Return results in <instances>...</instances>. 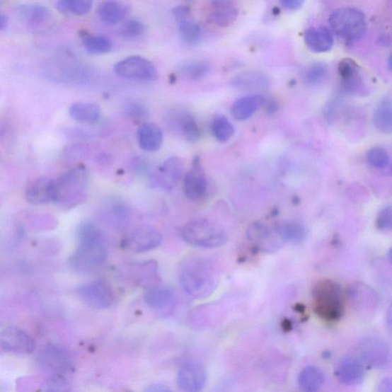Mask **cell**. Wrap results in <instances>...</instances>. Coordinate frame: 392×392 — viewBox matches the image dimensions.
Masks as SVG:
<instances>
[{
    "mask_svg": "<svg viewBox=\"0 0 392 392\" xmlns=\"http://www.w3.org/2000/svg\"><path fill=\"white\" fill-rule=\"evenodd\" d=\"M79 246L69 259L73 272L91 275L105 265L108 253L105 236L89 222L81 224L77 229Z\"/></svg>",
    "mask_w": 392,
    "mask_h": 392,
    "instance_id": "obj_1",
    "label": "cell"
},
{
    "mask_svg": "<svg viewBox=\"0 0 392 392\" xmlns=\"http://www.w3.org/2000/svg\"><path fill=\"white\" fill-rule=\"evenodd\" d=\"M178 276L183 291L198 300L211 296L218 286L216 270L207 258L193 257L183 260Z\"/></svg>",
    "mask_w": 392,
    "mask_h": 392,
    "instance_id": "obj_2",
    "label": "cell"
},
{
    "mask_svg": "<svg viewBox=\"0 0 392 392\" xmlns=\"http://www.w3.org/2000/svg\"><path fill=\"white\" fill-rule=\"evenodd\" d=\"M88 174L86 167L77 166L52 180V202L69 210L81 204L87 197Z\"/></svg>",
    "mask_w": 392,
    "mask_h": 392,
    "instance_id": "obj_3",
    "label": "cell"
},
{
    "mask_svg": "<svg viewBox=\"0 0 392 392\" xmlns=\"http://www.w3.org/2000/svg\"><path fill=\"white\" fill-rule=\"evenodd\" d=\"M312 295L315 312L321 318L326 321L341 318L344 311L343 293L338 282L323 279L314 285Z\"/></svg>",
    "mask_w": 392,
    "mask_h": 392,
    "instance_id": "obj_4",
    "label": "cell"
},
{
    "mask_svg": "<svg viewBox=\"0 0 392 392\" xmlns=\"http://www.w3.org/2000/svg\"><path fill=\"white\" fill-rule=\"evenodd\" d=\"M181 237L194 247L208 249L225 246L228 241L225 230L219 224L204 219L186 223L182 228Z\"/></svg>",
    "mask_w": 392,
    "mask_h": 392,
    "instance_id": "obj_5",
    "label": "cell"
},
{
    "mask_svg": "<svg viewBox=\"0 0 392 392\" xmlns=\"http://www.w3.org/2000/svg\"><path fill=\"white\" fill-rule=\"evenodd\" d=\"M329 24L335 35L348 42L360 40L367 30L365 15L352 6L335 9L330 16Z\"/></svg>",
    "mask_w": 392,
    "mask_h": 392,
    "instance_id": "obj_6",
    "label": "cell"
},
{
    "mask_svg": "<svg viewBox=\"0 0 392 392\" xmlns=\"http://www.w3.org/2000/svg\"><path fill=\"white\" fill-rule=\"evenodd\" d=\"M115 72L121 79L155 81L158 79V71L155 65L142 56L134 55L118 62L115 67Z\"/></svg>",
    "mask_w": 392,
    "mask_h": 392,
    "instance_id": "obj_7",
    "label": "cell"
},
{
    "mask_svg": "<svg viewBox=\"0 0 392 392\" xmlns=\"http://www.w3.org/2000/svg\"><path fill=\"white\" fill-rule=\"evenodd\" d=\"M165 122L176 136L189 142H197L201 137L200 127L194 115L182 108L169 110L165 116Z\"/></svg>",
    "mask_w": 392,
    "mask_h": 392,
    "instance_id": "obj_8",
    "label": "cell"
},
{
    "mask_svg": "<svg viewBox=\"0 0 392 392\" xmlns=\"http://www.w3.org/2000/svg\"><path fill=\"white\" fill-rule=\"evenodd\" d=\"M76 293L82 302L98 310L108 309L115 300L113 289L102 279L80 285Z\"/></svg>",
    "mask_w": 392,
    "mask_h": 392,
    "instance_id": "obj_9",
    "label": "cell"
},
{
    "mask_svg": "<svg viewBox=\"0 0 392 392\" xmlns=\"http://www.w3.org/2000/svg\"><path fill=\"white\" fill-rule=\"evenodd\" d=\"M162 236L156 229L142 226L130 231L122 241L121 246L136 254L145 253L160 246Z\"/></svg>",
    "mask_w": 392,
    "mask_h": 392,
    "instance_id": "obj_10",
    "label": "cell"
},
{
    "mask_svg": "<svg viewBox=\"0 0 392 392\" xmlns=\"http://www.w3.org/2000/svg\"><path fill=\"white\" fill-rule=\"evenodd\" d=\"M341 87L345 94L365 97L368 88L358 64L351 59H342L338 65Z\"/></svg>",
    "mask_w": 392,
    "mask_h": 392,
    "instance_id": "obj_11",
    "label": "cell"
},
{
    "mask_svg": "<svg viewBox=\"0 0 392 392\" xmlns=\"http://www.w3.org/2000/svg\"><path fill=\"white\" fill-rule=\"evenodd\" d=\"M185 164L178 156H172L158 168L151 175L153 183L161 189L170 191L173 190L185 175Z\"/></svg>",
    "mask_w": 392,
    "mask_h": 392,
    "instance_id": "obj_12",
    "label": "cell"
},
{
    "mask_svg": "<svg viewBox=\"0 0 392 392\" xmlns=\"http://www.w3.org/2000/svg\"><path fill=\"white\" fill-rule=\"evenodd\" d=\"M0 347L6 352L25 356L33 353L36 345L24 331L8 328L0 333Z\"/></svg>",
    "mask_w": 392,
    "mask_h": 392,
    "instance_id": "obj_13",
    "label": "cell"
},
{
    "mask_svg": "<svg viewBox=\"0 0 392 392\" xmlns=\"http://www.w3.org/2000/svg\"><path fill=\"white\" fill-rule=\"evenodd\" d=\"M183 190L189 200H202L208 190V180L202 170L200 158H194L191 170L183 176Z\"/></svg>",
    "mask_w": 392,
    "mask_h": 392,
    "instance_id": "obj_14",
    "label": "cell"
},
{
    "mask_svg": "<svg viewBox=\"0 0 392 392\" xmlns=\"http://www.w3.org/2000/svg\"><path fill=\"white\" fill-rule=\"evenodd\" d=\"M248 238L259 250L272 253L283 246V241L277 235L275 228L272 229L263 223H254L249 227Z\"/></svg>",
    "mask_w": 392,
    "mask_h": 392,
    "instance_id": "obj_15",
    "label": "cell"
},
{
    "mask_svg": "<svg viewBox=\"0 0 392 392\" xmlns=\"http://www.w3.org/2000/svg\"><path fill=\"white\" fill-rule=\"evenodd\" d=\"M172 13L178 24L183 40L191 45L198 43L202 38V33L200 25L194 20L190 6H175Z\"/></svg>",
    "mask_w": 392,
    "mask_h": 392,
    "instance_id": "obj_16",
    "label": "cell"
},
{
    "mask_svg": "<svg viewBox=\"0 0 392 392\" xmlns=\"http://www.w3.org/2000/svg\"><path fill=\"white\" fill-rule=\"evenodd\" d=\"M207 375L197 362L185 363L179 371L177 382L184 392H200L204 387Z\"/></svg>",
    "mask_w": 392,
    "mask_h": 392,
    "instance_id": "obj_17",
    "label": "cell"
},
{
    "mask_svg": "<svg viewBox=\"0 0 392 392\" xmlns=\"http://www.w3.org/2000/svg\"><path fill=\"white\" fill-rule=\"evenodd\" d=\"M16 13L24 23L35 30L42 29L50 22L52 18L50 9L40 4H25L18 6Z\"/></svg>",
    "mask_w": 392,
    "mask_h": 392,
    "instance_id": "obj_18",
    "label": "cell"
},
{
    "mask_svg": "<svg viewBox=\"0 0 392 392\" xmlns=\"http://www.w3.org/2000/svg\"><path fill=\"white\" fill-rule=\"evenodd\" d=\"M360 357L368 365L380 367L387 363L389 349L385 342L377 339H368L361 344Z\"/></svg>",
    "mask_w": 392,
    "mask_h": 392,
    "instance_id": "obj_19",
    "label": "cell"
},
{
    "mask_svg": "<svg viewBox=\"0 0 392 392\" xmlns=\"http://www.w3.org/2000/svg\"><path fill=\"white\" fill-rule=\"evenodd\" d=\"M308 48L315 53H323L332 50L334 38L331 31L326 27H312L304 36Z\"/></svg>",
    "mask_w": 392,
    "mask_h": 392,
    "instance_id": "obj_20",
    "label": "cell"
},
{
    "mask_svg": "<svg viewBox=\"0 0 392 392\" xmlns=\"http://www.w3.org/2000/svg\"><path fill=\"white\" fill-rule=\"evenodd\" d=\"M337 376L345 385H357L360 384L365 376V369L359 360L351 357H345L338 367Z\"/></svg>",
    "mask_w": 392,
    "mask_h": 392,
    "instance_id": "obj_21",
    "label": "cell"
},
{
    "mask_svg": "<svg viewBox=\"0 0 392 392\" xmlns=\"http://www.w3.org/2000/svg\"><path fill=\"white\" fill-rule=\"evenodd\" d=\"M137 142L139 147L146 152H156L163 143L162 129L153 123L144 124L137 130Z\"/></svg>",
    "mask_w": 392,
    "mask_h": 392,
    "instance_id": "obj_22",
    "label": "cell"
},
{
    "mask_svg": "<svg viewBox=\"0 0 392 392\" xmlns=\"http://www.w3.org/2000/svg\"><path fill=\"white\" fill-rule=\"evenodd\" d=\"M146 305L155 311H163L172 307L176 301L173 289L158 285L146 290L144 295Z\"/></svg>",
    "mask_w": 392,
    "mask_h": 392,
    "instance_id": "obj_23",
    "label": "cell"
},
{
    "mask_svg": "<svg viewBox=\"0 0 392 392\" xmlns=\"http://www.w3.org/2000/svg\"><path fill=\"white\" fill-rule=\"evenodd\" d=\"M212 11L209 15V21L220 27H227L234 23L238 16V9L235 3L219 0L212 3Z\"/></svg>",
    "mask_w": 392,
    "mask_h": 392,
    "instance_id": "obj_24",
    "label": "cell"
},
{
    "mask_svg": "<svg viewBox=\"0 0 392 392\" xmlns=\"http://www.w3.org/2000/svg\"><path fill=\"white\" fill-rule=\"evenodd\" d=\"M265 104L263 96L249 95L235 101L231 108V115L239 121H244L253 116Z\"/></svg>",
    "mask_w": 392,
    "mask_h": 392,
    "instance_id": "obj_25",
    "label": "cell"
},
{
    "mask_svg": "<svg viewBox=\"0 0 392 392\" xmlns=\"http://www.w3.org/2000/svg\"><path fill=\"white\" fill-rule=\"evenodd\" d=\"M132 275L136 283L139 286L145 287L146 290L160 284L157 263L154 260L134 265Z\"/></svg>",
    "mask_w": 392,
    "mask_h": 392,
    "instance_id": "obj_26",
    "label": "cell"
},
{
    "mask_svg": "<svg viewBox=\"0 0 392 392\" xmlns=\"http://www.w3.org/2000/svg\"><path fill=\"white\" fill-rule=\"evenodd\" d=\"M51 182L52 180L41 177L30 183L25 190L27 202L35 205L52 202Z\"/></svg>",
    "mask_w": 392,
    "mask_h": 392,
    "instance_id": "obj_27",
    "label": "cell"
},
{
    "mask_svg": "<svg viewBox=\"0 0 392 392\" xmlns=\"http://www.w3.org/2000/svg\"><path fill=\"white\" fill-rule=\"evenodd\" d=\"M98 14L103 22L115 25L122 21L129 12V6L117 1L100 3L97 8Z\"/></svg>",
    "mask_w": 392,
    "mask_h": 392,
    "instance_id": "obj_28",
    "label": "cell"
},
{
    "mask_svg": "<svg viewBox=\"0 0 392 392\" xmlns=\"http://www.w3.org/2000/svg\"><path fill=\"white\" fill-rule=\"evenodd\" d=\"M69 111L71 117L79 123L95 124L100 117V108L94 103H74Z\"/></svg>",
    "mask_w": 392,
    "mask_h": 392,
    "instance_id": "obj_29",
    "label": "cell"
},
{
    "mask_svg": "<svg viewBox=\"0 0 392 392\" xmlns=\"http://www.w3.org/2000/svg\"><path fill=\"white\" fill-rule=\"evenodd\" d=\"M275 229L283 241L299 244L306 237V229L301 222L286 221L276 224Z\"/></svg>",
    "mask_w": 392,
    "mask_h": 392,
    "instance_id": "obj_30",
    "label": "cell"
},
{
    "mask_svg": "<svg viewBox=\"0 0 392 392\" xmlns=\"http://www.w3.org/2000/svg\"><path fill=\"white\" fill-rule=\"evenodd\" d=\"M233 86L241 90L264 89L268 86V79L263 72L248 71L239 74L233 80Z\"/></svg>",
    "mask_w": 392,
    "mask_h": 392,
    "instance_id": "obj_31",
    "label": "cell"
},
{
    "mask_svg": "<svg viewBox=\"0 0 392 392\" xmlns=\"http://www.w3.org/2000/svg\"><path fill=\"white\" fill-rule=\"evenodd\" d=\"M323 372L315 367L304 368L298 377V384L306 392H317L323 385Z\"/></svg>",
    "mask_w": 392,
    "mask_h": 392,
    "instance_id": "obj_32",
    "label": "cell"
},
{
    "mask_svg": "<svg viewBox=\"0 0 392 392\" xmlns=\"http://www.w3.org/2000/svg\"><path fill=\"white\" fill-rule=\"evenodd\" d=\"M375 127L384 134H390L392 132V106L390 99L382 100L376 108L373 117Z\"/></svg>",
    "mask_w": 392,
    "mask_h": 392,
    "instance_id": "obj_33",
    "label": "cell"
},
{
    "mask_svg": "<svg viewBox=\"0 0 392 392\" xmlns=\"http://www.w3.org/2000/svg\"><path fill=\"white\" fill-rule=\"evenodd\" d=\"M92 7L90 0H60L56 4L58 11L67 16H85L91 12Z\"/></svg>",
    "mask_w": 392,
    "mask_h": 392,
    "instance_id": "obj_34",
    "label": "cell"
},
{
    "mask_svg": "<svg viewBox=\"0 0 392 392\" xmlns=\"http://www.w3.org/2000/svg\"><path fill=\"white\" fill-rule=\"evenodd\" d=\"M329 76L328 65L323 62H315L307 67L303 74V79L308 86H317L324 82Z\"/></svg>",
    "mask_w": 392,
    "mask_h": 392,
    "instance_id": "obj_35",
    "label": "cell"
},
{
    "mask_svg": "<svg viewBox=\"0 0 392 392\" xmlns=\"http://www.w3.org/2000/svg\"><path fill=\"white\" fill-rule=\"evenodd\" d=\"M211 130L218 142L226 143L235 134V127L224 115H217L212 119Z\"/></svg>",
    "mask_w": 392,
    "mask_h": 392,
    "instance_id": "obj_36",
    "label": "cell"
},
{
    "mask_svg": "<svg viewBox=\"0 0 392 392\" xmlns=\"http://www.w3.org/2000/svg\"><path fill=\"white\" fill-rule=\"evenodd\" d=\"M83 45L86 50L91 54L108 53L113 48V44L104 35H83Z\"/></svg>",
    "mask_w": 392,
    "mask_h": 392,
    "instance_id": "obj_37",
    "label": "cell"
},
{
    "mask_svg": "<svg viewBox=\"0 0 392 392\" xmlns=\"http://www.w3.org/2000/svg\"><path fill=\"white\" fill-rule=\"evenodd\" d=\"M210 64L204 61H192L184 63L179 68L178 73L184 79L200 80L210 71Z\"/></svg>",
    "mask_w": 392,
    "mask_h": 392,
    "instance_id": "obj_38",
    "label": "cell"
},
{
    "mask_svg": "<svg viewBox=\"0 0 392 392\" xmlns=\"http://www.w3.org/2000/svg\"><path fill=\"white\" fill-rule=\"evenodd\" d=\"M367 161L372 167L379 170H384L388 167L391 158L388 153L384 148L380 146L372 147L367 154Z\"/></svg>",
    "mask_w": 392,
    "mask_h": 392,
    "instance_id": "obj_39",
    "label": "cell"
},
{
    "mask_svg": "<svg viewBox=\"0 0 392 392\" xmlns=\"http://www.w3.org/2000/svg\"><path fill=\"white\" fill-rule=\"evenodd\" d=\"M39 392H73L69 382L61 375H56L44 382Z\"/></svg>",
    "mask_w": 392,
    "mask_h": 392,
    "instance_id": "obj_40",
    "label": "cell"
},
{
    "mask_svg": "<svg viewBox=\"0 0 392 392\" xmlns=\"http://www.w3.org/2000/svg\"><path fill=\"white\" fill-rule=\"evenodd\" d=\"M124 112L125 115L134 121L145 120L148 115V110L145 105L136 100H129L126 103Z\"/></svg>",
    "mask_w": 392,
    "mask_h": 392,
    "instance_id": "obj_41",
    "label": "cell"
},
{
    "mask_svg": "<svg viewBox=\"0 0 392 392\" xmlns=\"http://www.w3.org/2000/svg\"><path fill=\"white\" fill-rule=\"evenodd\" d=\"M144 32V24L137 20L127 21L119 30L120 35L127 40L135 39L137 37L142 35Z\"/></svg>",
    "mask_w": 392,
    "mask_h": 392,
    "instance_id": "obj_42",
    "label": "cell"
},
{
    "mask_svg": "<svg viewBox=\"0 0 392 392\" xmlns=\"http://www.w3.org/2000/svg\"><path fill=\"white\" fill-rule=\"evenodd\" d=\"M377 228L382 231H388L392 227L391 207H386L382 209L378 214L376 219Z\"/></svg>",
    "mask_w": 392,
    "mask_h": 392,
    "instance_id": "obj_43",
    "label": "cell"
},
{
    "mask_svg": "<svg viewBox=\"0 0 392 392\" xmlns=\"http://www.w3.org/2000/svg\"><path fill=\"white\" fill-rule=\"evenodd\" d=\"M39 382L33 378L24 377L17 380L18 392H35L38 389Z\"/></svg>",
    "mask_w": 392,
    "mask_h": 392,
    "instance_id": "obj_44",
    "label": "cell"
},
{
    "mask_svg": "<svg viewBox=\"0 0 392 392\" xmlns=\"http://www.w3.org/2000/svg\"><path fill=\"white\" fill-rule=\"evenodd\" d=\"M279 4L289 11H296L304 5V2L302 0H283Z\"/></svg>",
    "mask_w": 392,
    "mask_h": 392,
    "instance_id": "obj_45",
    "label": "cell"
},
{
    "mask_svg": "<svg viewBox=\"0 0 392 392\" xmlns=\"http://www.w3.org/2000/svg\"><path fill=\"white\" fill-rule=\"evenodd\" d=\"M144 392H173L167 386L163 384H155L149 386Z\"/></svg>",
    "mask_w": 392,
    "mask_h": 392,
    "instance_id": "obj_46",
    "label": "cell"
},
{
    "mask_svg": "<svg viewBox=\"0 0 392 392\" xmlns=\"http://www.w3.org/2000/svg\"><path fill=\"white\" fill-rule=\"evenodd\" d=\"M378 392H391V380L386 378L381 381Z\"/></svg>",
    "mask_w": 392,
    "mask_h": 392,
    "instance_id": "obj_47",
    "label": "cell"
},
{
    "mask_svg": "<svg viewBox=\"0 0 392 392\" xmlns=\"http://www.w3.org/2000/svg\"><path fill=\"white\" fill-rule=\"evenodd\" d=\"M6 25H7L6 16L4 14L0 13V31L5 29V27L6 26Z\"/></svg>",
    "mask_w": 392,
    "mask_h": 392,
    "instance_id": "obj_48",
    "label": "cell"
},
{
    "mask_svg": "<svg viewBox=\"0 0 392 392\" xmlns=\"http://www.w3.org/2000/svg\"><path fill=\"white\" fill-rule=\"evenodd\" d=\"M388 69L391 70V57H389L388 60Z\"/></svg>",
    "mask_w": 392,
    "mask_h": 392,
    "instance_id": "obj_49",
    "label": "cell"
}]
</instances>
